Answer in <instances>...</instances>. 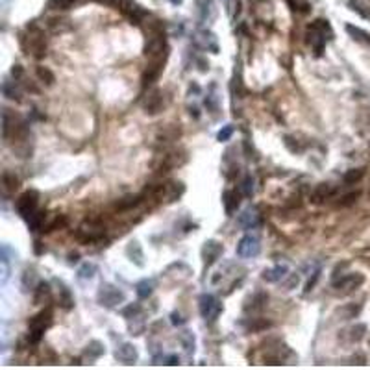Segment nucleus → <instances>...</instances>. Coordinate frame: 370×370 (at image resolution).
I'll return each mask as SVG.
<instances>
[{"mask_svg": "<svg viewBox=\"0 0 370 370\" xmlns=\"http://www.w3.org/2000/svg\"><path fill=\"white\" fill-rule=\"evenodd\" d=\"M307 37H309L307 41H309L311 46L315 48V54H317V56H322L326 41H330L331 37H333V30H331L330 22L326 19H317L309 24Z\"/></svg>", "mask_w": 370, "mask_h": 370, "instance_id": "1", "label": "nucleus"}, {"mask_svg": "<svg viewBox=\"0 0 370 370\" xmlns=\"http://www.w3.org/2000/svg\"><path fill=\"white\" fill-rule=\"evenodd\" d=\"M24 37H26V41H28V46H24L26 54H32V56L37 58V60L45 58V54H46L45 34H43L36 24L28 26V34H26Z\"/></svg>", "mask_w": 370, "mask_h": 370, "instance_id": "2", "label": "nucleus"}, {"mask_svg": "<svg viewBox=\"0 0 370 370\" xmlns=\"http://www.w3.org/2000/svg\"><path fill=\"white\" fill-rule=\"evenodd\" d=\"M50 324H52V311L50 309L41 311L39 315H36V317L30 320V335H28V339H30L32 345H37V343H39L43 333H45V330Z\"/></svg>", "mask_w": 370, "mask_h": 370, "instance_id": "3", "label": "nucleus"}, {"mask_svg": "<svg viewBox=\"0 0 370 370\" xmlns=\"http://www.w3.org/2000/svg\"><path fill=\"white\" fill-rule=\"evenodd\" d=\"M198 307H200V315H202L208 322H215V320L218 319L220 311H222V304L218 302L217 296L208 294V293L200 296V300H198Z\"/></svg>", "mask_w": 370, "mask_h": 370, "instance_id": "4", "label": "nucleus"}, {"mask_svg": "<svg viewBox=\"0 0 370 370\" xmlns=\"http://www.w3.org/2000/svg\"><path fill=\"white\" fill-rule=\"evenodd\" d=\"M37 204H39V194L36 191H26L19 196L17 200V211L24 220H30L34 217V213L37 211Z\"/></svg>", "mask_w": 370, "mask_h": 370, "instance_id": "5", "label": "nucleus"}, {"mask_svg": "<svg viewBox=\"0 0 370 370\" xmlns=\"http://www.w3.org/2000/svg\"><path fill=\"white\" fill-rule=\"evenodd\" d=\"M126 300V294L122 293L121 289L113 287V285H102L100 293H98V302L104 307H117L119 304H122Z\"/></svg>", "mask_w": 370, "mask_h": 370, "instance_id": "6", "label": "nucleus"}, {"mask_svg": "<svg viewBox=\"0 0 370 370\" xmlns=\"http://www.w3.org/2000/svg\"><path fill=\"white\" fill-rule=\"evenodd\" d=\"M165 61H167V58H152V60L148 61L147 69H145V72H143V86L150 87L154 81L159 78V74L163 72V65H165Z\"/></svg>", "mask_w": 370, "mask_h": 370, "instance_id": "7", "label": "nucleus"}, {"mask_svg": "<svg viewBox=\"0 0 370 370\" xmlns=\"http://www.w3.org/2000/svg\"><path fill=\"white\" fill-rule=\"evenodd\" d=\"M261 250L259 239L255 235H244L237 244V255L239 258H255Z\"/></svg>", "mask_w": 370, "mask_h": 370, "instance_id": "8", "label": "nucleus"}, {"mask_svg": "<svg viewBox=\"0 0 370 370\" xmlns=\"http://www.w3.org/2000/svg\"><path fill=\"white\" fill-rule=\"evenodd\" d=\"M222 244L217 243V241H208V243L204 244L202 248V258H204V263L206 267H211V265L217 261L220 255H222Z\"/></svg>", "mask_w": 370, "mask_h": 370, "instance_id": "9", "label": "nucleus"}, {"mask_svg": "<svg viewBox=\"0 0 370 370\" xmlns=\"http://www.w3.org/2000/svg\"><path fill=\"white\" fill-rule=\"evenodd\" d=\"M363 281H365V278H363L361 274H348V276H343L340 279H335L333 285L337 289H343V293H352V291L357 289Z\"/></svg>", "mask_w": 370, "mask_h": 370, "instance_id": "10", "label": "nucleus"}, {"mask_svg": "<svg viewBox=\"0 0 370 370\" xmlns=\"http://www.w3.org/2000/svg\"><path fill=\"white\" fill-rule=\"evenodd\" d=\"M143 106H145V111L150 113V115L157 113L163 107V93L159 91V89H152V91H148Z\"/></svg>", "mask_w": 370, "mask_h": 370, "instance_id": "11", "label": "nucleus"}, {"mask_svg": "<svg viewBox=\"0 0 370 370\" xmlns=\"http://www.w3.org/2000/svg\"><path fill=\"white\" fill-rule=\"evenodd\" d=\"M115 357H117L121 363H124V365H132V363H135V361H137L139 354H137L135 346L130 345V343H124V345H121L117 348V352H115Z\"/></svg>", "mask_w": 370, "mask_h": 370, "instance_id": "12", "label": "nucleus"}, {"mask_svg": "<svg viewBox=\"0 0 370 370\" xmlns=\"http://www.w3.org/2000/svg\"><path fill=\"white\" fill-rule=\"evenodd\" d=\"M259 220H261V218H259V215H258V211H255V209H246V211H243V215H239V218H237L239 226H241V228H244V230L258 228Z\"/></svg>", "mask_w": 370, "mask_h": 370, "instance_id": "13", "label": "nucleus"}, {"mask_svg": "<svg viewBox=\"0 0 370 370\" xmlns=\"http://www.w3.org/2000/svg\"><path fill=\"white\" fill-rule=\"evenodd\" d=\"M287 272H289V267L287 265H276L274 269H269L263 272V279L265 281H269V283H276V281H279V279H283L285 276H287Z\"/></svg>", "mask_w": 370, "mask_h": 370, "instance_id": "14", "label": "nucleus"}, {"mask_svg": "<svg viewBox=\"0 0 370 370\" xmlns=\"http://www.w3.org/2000/svg\"><path fill=\"white\" fill-rule=\"evenodd\" d=\"M126 253H128V258L132 259L137 267H143V265H145V261H143V259H145V255H143L141 244L137 243V241H132V243L128 244Z\"/></svg>", "mask_w": 370, "mask_h": 370, "instance_id": "15", "label": "nucleus"}, {"mask_svg": "<svg viewBox=\"0 0 370 370\" xmlns=\"http://www.w3.org/2000/svg\"><path fill=\"white\" fill-rule=\"evenodd\" d=\"M104 352H106V348H104V345H102L100 340H93V343L87 345L86 352H83V357L89 361H95V359H98L100 355H104Z\"/></svg>", "mask_w": 370, "mask_h": 370, "instance_id": "16", "label": "nucleus"}, {"mask_svg": "<svg viewBox=\"0 0 370 370\" xmlns=\"http://www.w3.org/2000/svg\"><path fill=\"white\" fill-rule=\"evenodd\" d=\"M222 204H224V209H226V213L232 215L237 209L239 206V198H237V193H234V191H224L222 194Z\"/></svg>", "mask_w": 370, "mask_h": 370, "instance_id": "17", "label": "nucleus"}, {"mask_svg": "<svg viewBox=\"0 0 370 370\" xmlns=\"http://www.w3.org/2000/svg\"><path fill=\"white\" fill-rule=\"evenodd\" d=\"M346 32L352 36V39H355L357 43H363V45L370 46V34H366L365 30H361V28H355L352 24H346Z\"/></svg>", "mask_w": 370, "mask_h": 370, "instance_id": "18", "label": "nucleus"}, {"mask_svg": "<svg viewBox=\"0 0 370 370\" xmlns=\"http://www.w3.org/2000/svg\"><path fill=\"white\" fill-rule=\"evenodd\" d=\"M331 194V187H330V183H320L319 187L315 189L313 191V194H311V202L313 204H320V202H324L326 198L330 196Z\"/></svg>", "mask_w": 370, "mask_h": 370, "instance_id": "19", "label": "nucleus"}, {"mask_svg": "<svg viewBox=\"0 0 370 370\" xmlns=\"http://www.w3.org/2000/svg\"><path fill=\"white\" fill-rule=\"evenodd\" d=\"M58 302H60V305L63 307V309H71L72 305H74V300H72L71 291L67 289L61 281H60V296H58Z\"/></svg>", "mask_w": 370, "mask_h": 370, "instance_id": "20", "label": "nucleus"}, {"mask_svg": "<svg viewBox=\"0 0 370 370\" xmlns=\"http://www.w3.org/2000/svg\"><path fill=\"white\" fill-rule=\"evenodd\" d=\"M200 41H202V46H204V48H208V50L215 52V54L218 52L217 39H215V36L211 34V32H208V30H202V32H200Z\"/></svg>", "mask_w": 370, "mask_h": 370, "instance_id": "21", "label": "nucleus"}, {"mask_svg": "<svg viewBox=\"0 0 370 370\" xmlns=\"http://www.w3.org/2000/svg\"><path fill=\"white\" fill-rule=\"evenodd\" d=\"M154 285H156L154 283V279H141L135 287L137 296H139V298H148V296L154 293Z\"/></svg>", "mask_w": 370, "mask_h": 370, "instance_id": "22", "label": "nucleus"}, {"mask_svg": "<svg viewBox=\"0 0 370 370\" xmlns=\"http://www.w3.org/2000/svg\"><path fill=\"white\" fill-rule=\"evenodd\" d=\"M198 15L202 20H208L209 17L213 15V0H198Z\"/></svg>", "mask_w": 370, "mask_h": 370, "instance_id": "23", "label": "nucleus"}, {"mask_svg": "<svg viewBox=\"0 0 370 370\" xmlns=\"http://www.w3.org/2000/svg\"><path fill=\"white\" fill-rule=\"evenodd\" d=\"M45 218H46L45 211H39V209H37L36 213H34V217H32L30 220H28L32 232H39L41 228L45 230Z\"/></svg>", "mask_w": 370, "mask_h": 370, "instance_id": "24", "label": "nucleus"}, {"mask_svg": "<svg viewBox=\"0 0 370 370\" xmlns=\"http://www.w3.org/2000/svg\"><path fill=\"white\" fill-rule=\"evenodd\" d=\"M180 343H182V346L185 348V352L187 354H193L194 352V335L193 331H182L180 333Z\"/></svg>", "mask_w": 370, "mask_h": 370, "instance_id": "25", "label": "nucleus"}, {"mask_svg": "<svg viewBox=\"0 0 370 370\" xmlns=\"http://www.w3.org/2000/svg\"><path fill=\"white\" fill-rule=\"evenodd\" d=\"M365 176V168H352V170H348V173L345 174V183H348V185H352V183H357L361 180V178Z\"/></svg>", "mask_w": 370, "mask_h": 370, "instance_id": "26", "label": "nucleus"}, {"mask_svg": "<svg viewBox=\"0 0 370 370\" xmlns=\"http://www.w3.org/2000/svg\"><path fill=\"white\" fill-rule=\"evenodd\" d=\"M50 296V285L45 283V281H41V283H37V289H36V294H34V298H36V302L39 304V302H43L45 298H48Z\"/></svg>", "mask_w": 370, "mask_h": 370, "instance_id": "27", "label": "nucleus"}, {"mask_svg": "<svg viewBox=\"0 0 370 370\" xmlns=\"http://www.w3.org/2000/svg\"><path fill=\"white\" fill-rule=\"evenodd\" d=\"M348 6H350L352 11L359 13L361 17H365V19H370V8L366 4H363V2H359V0H352V2Z\"/></svg>", "mask_w": 370, "mask_h": 370, "instance_id": "28", "label": "nucleus"}, {"mask_svg": "<svg viewBox=\"0 0 370 370\" xmlns=\"http://www.w3.org/2000/svg\"><path fill=\"white\" fill-rule=\"evenodd\" d=\"M2 183H4L6 191H15V189L19 187V180H17L15 174H11V173L2 174Z\"/></svg>", "mask_w": 370, "mask_h": 370, "instance_id": "29", "label": "nucleus"}, {"mask_svg": "<svg viewBox=\"0 0 370 370\" xmlns=\"http://www.w3.org/2000/svg\"><path fill=\"white\" fill-rule=\"evenodd\" d=\"M95 272H97V267L93 263H83L80 267V270H78V278L80 279H91L93 276H95Z\"/></svg>", "mask_w": 370, "mask_h": 370, "instance_id": "30", "label": "nucleus"}, {"mask_svg": "<svg viewBox=\"0 0 370 370\" xmlns=\"http://www.w3.org/2000/svg\"><path fill=\"white\" fill-rule=\"evenodd\" d=\"M37 76L43 83L46 86H52L54 83V74H52L50 69H46V67H37Z\"/></svg>", "mask_w": 370, "mask_h": 370, "instance_id": "31", "label": "nucleus"}, {"mask_svg": "<svg viewBox=\"0 0 370 370\" xmlns=\"http://www.w3.org/2000/svg\"><path fill=\"white\" fill-rule=\"evenodd\" d=\"M2 93H4V97L11 98V100H17V102L22 100V98H20V93L17 91L15 87H11L10 81H4V86H2Z\"/></svg>", "mask_w": 370, "mask_h": 370, "instance_id": "32", "label": "nucleus"}, {"mask_svg": "<svg viewBox=\"0 0 370 370\" xmlns=\"http://www.w3.org/2000/svg\"><path fill=\"white\" fill-rule=\"evenodd\" d=\"M76 2H81V0H48V6L54 10H69Z\"/></svg>", "mask_w": 370, "mask_h": 370, "instance_id": "33", "label": "nucleus"}, {"mask_svg": "<svg viewBox=\"0 0 370 370\" xmlns=\"http://www.w3.org/2000/svg\"><path fill=\"white\" fill-rule=\"evenodd\" d=\"M141 198L143 196H128V198H124V200H121V202L117 204V208L119 209L135 208V206H139V204H141Z\"/></svg>", "mask_w": 370, "mask_h": 370, "instance_id": "34", "label": "nucleus"}, {"mask_svg": "<svg viewBox=\"0 0 370 370\" xmlns=\"http://www.w3.org/2000/svg\"><path fill=\"white\" fill-rule=\"evenodd\" d=\"M253 191H255V187H253V178L252 176H246L243 182V194L244 196H252Z\"/></svg>", "mask_w": 370, "mask_h": 370, "instance_id": "35", "label": "nucleus"}, {"mask_svg": "<svg viewBox=\"0 0 370 370\" xmlns=\"http://www.w3.org/2000/svg\"><path fill=\"white\" fill-rule=\"evenodd\" d=\"M365 331H366V328L363 324H359V326H355V328H352V331H350V339L352 340H361L363 339V335H365Z\"/></svg>", "mask_w": 370, "mask_h": 370, "instance_id": "36", "label": "nucleus"}, {"mask_svg": "<svg viewBox=\"0 0 370 370\" xmlns=\"http://www.w3.org/2000/svg\"><path fill=\"white\" fill-rule=\"evenodd\" d=\"M65 222H67V220L63 217H56L50 224H48V226H46V232H54V230L61 228V226H65Z\"/></svg>", "mask_w": 370, "mask_h": 370, "instance_id": "37", "label": "nucleus"}, {"mask_svg": "<svg viewBox=\"0 0 370 370\" xmlns=\"http://www.w3.org/2000/svg\"><path fill=\"white\" fill-rule=\"evenodd\" d=\"M232 133H234V126H224L220 132H218L217 139L218 141H228L230 137H232Z\"/></svg>", "mask_w": 370, "mask_h": 370, "instance_id": "38", "label": "nucleus"}, {"mask_svg": "<svg viewBox=\"0 0 370 370\" xmlns=\"http://www.w3.org/2000/svg\"><path fill=\"white\" fill-rule=\"evenodd\" d=\"M320 278V270H315L313 276H311L309 279H307V283H305V293H309L311 289H313L315 285H317V281H319Z\"/></svg>", "mask_w": 370, "mask_h": 370, "instance_id": "39", "label": "nucleus"}, {"mask_svg": "<svg viewBox=\"0 0 370 370\" xmlns=\"http://www.w3.org/2000/svg\"><path fill=\"white\" fill-rule=\"evenodd\" d=\"M163 363H165V365H168V366H176V365H180V357H178V355H168V357H165V359H163Z\"/></svg>", "mask_w": 370, "mask_h": 370, "instance_id": "40", "label": "nucleus"}, {"mask_svg": "<svg viewBox=\"0 0 370 370\" xmlns=\"http://www.w3.org/2000/svg\"><path fill=\"white\" fill-rule=\"evenodd\" d=\"M170 322H173L174 326H182L183 322H185V319H183L180 313H173V315H170Z\"/></svg>", "mask_w": 370, "mask_h": 370, "instance_id": "41", "label": "nucleus"}, {"mask_svg": "<svg viewBox=\"0 0 370 370\" xmlns=\"http://www.w3.org/2000/svg\"><path fill=\"white\" fill-rule=\"evenodd\" d=\"M139 311H141V307H139V305H130V307H128V309H124L122 311V315H124V317H132V315H135V313H139Z\"/></svg>", "mask_w": 370, "mask_h": 370, "instance_id": "42", "label": "nucleus"}, {"mask_svg": "<svg viewBox=\"0 0 370 370\" xmlns=\"http://www.w3.org/2000/svg\"><path fill=\"white\" fill-rule=\"evenodd\" d=\"M11 76L15 78V80H19V78L22 76V67H20V65L13 67V69H11Z\"/></svg>", "mask_w": 370, "mask_h": 370, "instance_id": "43", "label": "nucleus"}, {"mask_svg": "<svg viewBox=\"0 0 370 370\" xmlns=\"http://www.w3.org/2000/svg\"><path fill=\"white\" fill-rule=\"evenodd\" d=\"M296 283H298V276H294V274H293V276H291V279H289V281H287V283H285V289L289 291L291 287H293V285H296Z\"/></svg>", "mask_w": 370, "mask_h": 370, "instance_id": "44", "label": "nucleus"}, {"mask_svg": "<svg viewBox=\"0 0 370 370\" xmlns=\"http://www.w3.org/2000/svg\"><path fill=\"white\" fill-rule=\"evenodd\" d=\"M355 198H357V193H352V194H348V196H345V206H348V204H352L355 200Z\"/></svg>", "mask_w": 370, "mask_h": 370, "instance_id": "45", "label": "nucleus"}, {"mask_svg": "<svg viewBox=\"0 0 370 370\" xmlns=\"http://www.w3.org/2000/svg\"><path fill=\"white\" fill-rule=\"evenodd\" d=\"M189 111H191V117H194V119L200 117V113H198V107H189Z\"/></svg>", "mask_w": 370, "mask_h": 370, "instance_id": "46", "label": "nucleus"}, {"mask_svg": "<svg viewBox=\"0 0 370 370\" xmlns=\"http://www.w3.org/2000/svg\"><path fill=\"white\" fill-rule=\"evenodd\" d=\"M170 2H173L174 6H180V4H182V2H183V0H170Z\"/></svg>", "mask_w": 370, "mask_h": 370, "instance_id": "47", "label": "nucleus"}, {"mask_svg": "<svg viewBox=\"0 0 370 370\" xmlns=\"http://www.w3.org/2000/svg\"><path fill=\"white\" fill-rule=\"evenodd\" d=\"M224 2V6H230V0H222Z\"/></svg>", "mask_w": 370, "mask_h": 370, "instance_id": "48", "label": "nucleus"}]
</instances>
